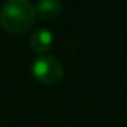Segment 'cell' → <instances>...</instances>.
Returning <instances> with one entry per match:
<instances>
[{"instance_id": "6da1fadb", "label": "cell", "mask_w": 127, "mask_h": 127, "mask_svg": "<svg viewBox=\"0 0 127 127\" xmlns=\"http://www.w3.org/2000/svg\"><path fill=\"white\" fill-rule=\"evenodd\" d=\"M36 10L29 0H6L0 10V25L12 34H21L32 28Z\"/></svg>"}, {"instance_id": "7a4b0ae2", "label": "cell", "mask_w": 127, "mask_h": 127, "mask_svg": "<svg viewBox=\"0 0 127 127\" xmlns=\"http://www.w3.org/2000/svg\"><path fill=\"white\" fill-rule=\"evenodd\" d=\"M32 74L44 85H56L64 75V68L60 60L49 55H41L32 63Z\"/></svg>"}, {"instance_id": "3957f363", "label": "cell", "mask_w": 127, "mask_h": 127, "mask_svg": "<svg viewBox=\"0 0 127 127\" xmlns=\"http://www.w3.org/2000/svg\"><path fill=\"white\" fill-rule=\"evenodd\" d=\"M53 34L47 28H38L30 36V48L37 53H44L52 47Z\"/></svg>"}, {"instance_id": "277c9868", "label": "cell", "mask_w": 127, "mask_h": 127, "mask_svg": "<svg viewBox=\"0 0 127 127\" xmlns=\"http://www.w3.org/2000/svg\"><path fill=\"white\" fill-rule=\"evenodd\" d=\"M36 15H38L42 19H55L62 11L60 0H38L34 7Z\"/></svg>"}]
</instances>
